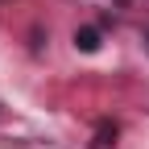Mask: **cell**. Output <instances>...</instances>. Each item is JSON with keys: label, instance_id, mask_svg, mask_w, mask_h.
Listing matches in <instances>:
<instances>
[{"label": "cell", "instance_id": "6da1fadb", "mask_svg": "<svg viewBox=\"0 0 149 149\" xmlns=\"http://www.w3.org/2000/svg\"><path fill=\"white\" fill-rule=\"evenodd\" d=\"M116 137H120V124L100 120L95 124V137H91V149H116Z\"/></svg>", "mask_w": 149, "mask_h": 149}, {"label": "cell", "instance_id": "3957f363", "mask_svg": "<svg viewBox=\"0 0 149 149\" xmlns=\"http://www.w3.org/2000/svg\"><path fill=\"white\" fill-rule=\"evenodd\" d=\"M116 4H128V0H116Z\"/></svg>", "mask_w": 149, "mask_h": 149}, {"label": "cell", "instance_id": "7a4b0ae2", "mask_svg": "<svg viewBox=\"0 0 149 149\" xmlns=\"http://www.w3.org/2000/svg\"><path fill=\"white\" fill-rule=\"evenodd\" d=\"M104 46V37H100V29L95 25H83V29H74V50H83V54H95Z\"/></svg>", "mask_w": 149, "mask_h": 149}]
</instances>
